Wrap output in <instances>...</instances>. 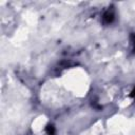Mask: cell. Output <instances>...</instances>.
Returning <instances> with one entry per match:
<instances>
[{
  "label": "cell",
  "mask_w": 135,
  "mask_h": 135,
  "mask_svg": "<svg viewBox=\"0 0 135 135\" xmlns=\"http://www.w3.org/2000/svg\"><path fill=\"white\" fill-rule=\"evenodd\" d=\"M114 19H115V9H114V7H113V6L108 7V8L103 12V14H102V16H101L102 23H103V24H110V23L113 22Z\"/></svg>",
  "instance_id": "cell-1"
},
{
  "label": "cell",
  "mask_w": 135,
  "mask_h": 135,
  "mask_svg": "<svg viewBox=\"0 0 135 135\" xmlns=\"http://www.w3.org/2000/svg\"><path fill=\"white\" fill-rule=\"evenodd\" d=\"M45 132H46L47 135H54V133H55V129H54L53 126L49 124V126L46 127V129H45Z\"/></svg>",
  "instance_id": "cell-2"
},
{
  "label": "cell",
  "mask_w": 135,
  "mask_h": 135,
  "mask_svg": "<svg viewBox=\"0 0 135 135\" xmlns=\"http://www.w3.org/2000/svg\"><path fill=\"white\" fill-rule=\"evenodd\" d=\"M132 45H133V51L135 52V34L132 35Z\"/></svg>",
  "instance_id": "cell-3"
},
{
  "label": "cell",
  "mask_w": 135,
  "mask_h": 135,
  "mask_svg": "<svg viewBox=\"0 0 135 135\" xmlns=\"http://www.w3.org/2000/svg\"><path fill=\"white\" fill-rule=\"evenodd\" d=\"M133 96H134V98H135V90H134V92H133Z\"/></svg>",
  "instance_id": "cell-4"
},
{
  "label": "cell",
  "mask_w": 135,
  "mask_h": 135,
  "mask_svg": "<svg viewBox=\"0 0 135 135\" xmlns=\"http://www.w3.org/2000/svg\"><path fill=\"white\" fill-rule=\"evenodd\" d=\"M31 135H33V134H31Z\"/></svg>",
  "instance_id": "cell-5"
}]
</instances>
